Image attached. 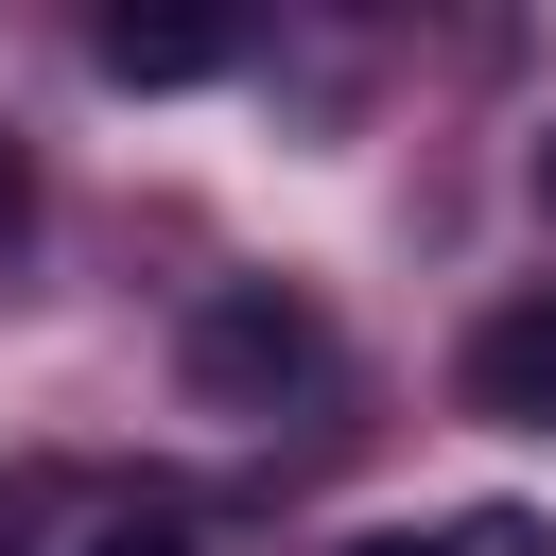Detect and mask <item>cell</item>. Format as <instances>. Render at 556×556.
<instances>
[{
    "mask_svg": "<svg viewBox=\"0 0 556 556\" xmlns=\"http://www.w3.org/2000/svg\"><path fill=\"white\" fill-rule=\"evenodd\" d=\"M348 556H452V539H348Z\"/></svg>",
    "mask_w": 556,
    "mask_h": 556,
    "instance_id": "cell-6",
    "label": "cell"
},
{
    "mask_svg": "<svg viewBox=\"0 0 556 556\" xmlns=\"http://www.w3.org/2000/svg\"><path fill=\"white\" fill-rule=\"evenodd\" d=\"M452 556H539V521H521V504H469V521H452Z\"/></svg>",
    "mask_w": 556,
    "mask_h": 556,
    "instance_id": "cell-4",
    "label": "cell"
},
{
    "mask_svg": "<svg viewBox=\"0 0 556 556\" xmlns=\"http://www.w3.org/2000/svg\"><path fill=\"white\" fill-rule=\"evenodd\" d=\"M0 243H17V139H0Z\"/></svg>",
    "mask_w": 556,
    "mask_h": 556,
    "instance_id": "cell-7",
    "label": "cell"
},
{
    "mask_svg": "<svg viewBox=\"0 0 556 556\" xmlns=\"http://www.w3.org/2000/svg\"><path fill=\"white\" fill-rule=\"evenodd\" d=\"M70 556H191V521H87Z\"/></svg>",
    "mask_w": 556,
    "mask_h": 556,
    "instance_id": "cell-5",
    "label": "cell"
},
{
    "mask_svg": "<svg viewBox=\"0 0 556 556\" xmlns=\"http://www.w3.org/2000/svg\"><path fill=\"white\" fill-rule=\"evenodd\" d=\"M452 382H469V417L556 434V278H539V295H504V313L469 330V365H452Z\"/></svg>",
    "mask_w": 556,
    "mask_h": 556,
    "instance_id": "cell-2",
    "label": "cell"
},
{
    "mask_svg": "<svg viewBox=\"0 0 556 556\" xmlns=\"http://www.w3.org/2000/svg\"><path fill=\"white\" fill-rule=\"evenodd\" d=\"M313 295H278V278H226L208 313H191V400H226V417H261V400H295L313 382Z\"/></svg>",
    "mask_w": 556,
    "mask_h": 556,
    "instance_id": "cell-1",
    "label": "cell"
},
{
    "mask_svg": "<svg viewBox=\"0 0 556 556\" xmlns=\"http://www.w3.org/2000/svg\"><path fill=\"white\" fill-rule=\"evenodd\" d=\"M539 208H556V139H539Z\"/></svg>",
    "mask_w": 556,
    "mask_h": 556,
    "instance_id": "cell-8",
    "label": "cell"
},
{
    "mask_svg": "<svg viewBox=\"0 0 556 556\" xmlns=\"http://www.w3.org/2000/svg\"><path fill=\"white\" fill-rule=\"evenodd\" d=\"M87 52H104V87H208L226 70V17H104Z\"/></svg>",
    "mask_w": 556,
    "mask_h": 556,
    "instance_id": "cell-3",
    "label": "cell"
}]
</instances>
